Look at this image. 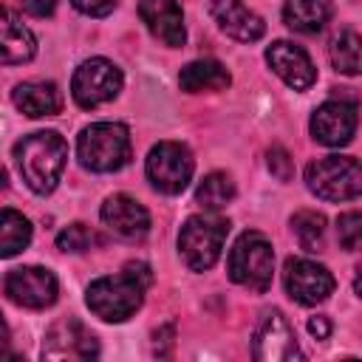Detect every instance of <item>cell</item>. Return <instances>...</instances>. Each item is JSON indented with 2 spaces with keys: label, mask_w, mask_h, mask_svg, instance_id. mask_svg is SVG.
Returning <instances> with one entry per match:
<instances>
[{
  "label": "cell",
  "mask_w": 362,
  "mask_h": 362,
  "mask_svg": "<svg viewBox=\"0 0 362 362\" xmlns=\"http://www.w3.org/2000/svg\"><path fill=\"white\" fill-rule=\"evenodd\" d=\"M150 283H153L150 266L141 260H130L119 274L93 280L88 286L85 303L105 322H124L141 308L144 291L150 288Z\"/></svg>",
  "instance_id": "cell-1"
},
{
  "label": "cell",
  "mask_w": 362,
  "mask_h": 362,
  "mask_svg": "<svg viewBox=\"0 0 362 362\" xmlns=\"http://www.w3.org/2000/svg\"><path fill=\"white\" fill-rule=\"evenodd\" d=\"M14 158H17V170L23 175V181L45 195L57 187L65 161H68V144L57 130H37L23 136L14 144Z\"/></svg>",
  "instance_id": "cell-2"
},
{
  "label": "cell",
  "mask_w": 362,
  "mask_h": 362,
  "mask_svg": "<svg viewBox=\"0 0 362 362\" xmlns=\"http://www.w3.org/2000/svg\"><path fill=\"white\" fill-rule=\"evenodd\" d=\"M76 156L90 173H116L130 161V133L119 122H96L79 133Z\"/></svg>",
  "instance_id": "cell-3"
},
{
  "label": "cell",
  "mask_w": 362,
  "mask_h": 362,
  "mask_svg": "<svg viewBox=\"0 0 362 362\" xmlns=\"http://www.w3.org/2000/svg\"><path fill=\"white\" fill-rule=\"evenodd\" d=\"M229 235V221L221 215H192L184 221L178 232V252L187 269L206 272L218 263L223 240Z\"/></svg>",
  "instance_id": "cell-4"
},
{
  "label": "cell",
  "mask_w": 362,
  "mask_h": 362,
  "mask_svg": "<svg viewBox=\"0 0 362 362\" xmlns=\"http://www.w3.org/2000/svg\"><path fill=\"white\" fill-rule=\"evenodd\" d=\"M305 184L317 198L351 201L362 195V161L351 156H322L305 167Z\"/></svg>",
  "instance_id": "cell-5"
},
{
  "label": "cell",
  "mask_w": 362,
  "mask_h": 362,
  "mask_svg": "<svg viewBox=\"0 0 362 362\" xmlns=\"http://www.w3.org/2000/svg\"><path fill=\"white\" fill-rule=\"evenodd\" d=\"M229 277L249 288V291H257L263 294L269 286H272V277H274V252H272V243L266 240V235L260 232H243L232 252H229Z\"/></svg>",
  "instance_id": "cell-6"
},
{
  "label": "cell",
  "mask_w": 362,
  "mask_h": 362,
  "mask_svg": "<svg viewBox=\"0 0 362 362\" xmlns=\"http://www.w3.org/2000/svg\"><path fill=\"white\" fill-rule=\"evenodd\" d=\"M195 170L192 153L181 141H158L147 156V178L164 195H178L187 189Z\"/></svg>",
  "instance_id": "cell-7"
},
{
  "label": "cell",
  "mask_w": 362,
  "mask_h": 362,
  "mask_svg": "<svg viewBox=\"0 0 362 362\" xmlns=\"http://www.w3.org/2000/svg\"><path fill=\"white\" fill-rule=\"evenodd\" d=\"M119 90H122V71L105 57L85 59L74 71L71 96L79 107H99V105L116 99Z\"/></svg>",
  "instance_id": "cell-8"
},
{
  "label": "cell",
  "mask_w": 362,
  "mask_h": 362,
  "mask_svg": "<svg viewBox=\"0 0 362 362\" xmlns=\"http://www.w3.org/2000/svg\"><path fill=\"white\" fill-rule=\"evenodd\" d=\"M6 297L23 308H48L57 303V294H59V286H57V277L54 272L42 269V266H20V269H11L6 274Z\"/></svg>",
  "instance_id": "cell-9"
},
{
  "label": "cell",
  "mask_w": 362,
  "mask_h": 362,
  "mask_svg": "<svg viewBox=\"0 0 362 362\" xmlns=\"http://www.w3.org/2000/svg\"><path fill=\"white\" fill-rule=\"evenodd\" d=\"M283 283L291 300L300 305H317L334 291V277L325 266L308 257H288L283 269Z\"/></svg>",
  "instance_id": "cell-10"
},
{
  "label": "cell",
  "mask_w": 362,
  "mask_h": 362,
  "mask_svg": "<svg viewBox=\"0 0 362 362\" xmlns=\"http://www.w3.org/2000/svg\"><path fill=\"white\" fill-rule=\"evenodd\" d=\"M252 354L257 362H291V359H303L300 348H297V337L294 328L288 325V320L280 311H266L255 339H252Z\"/></svg>",
  "instance_id": "cell-11"
},
{
  "label": "cell",
  "mask_w": 362,
  "mask_h": 362,
  "mask_svg": "<svg viewBox=\"0 0 362 362\" xmlns=\"http://www.w3.org/2000/svg\"><path fill=\"white\" fill-rule=\"evenodd\" d=\"M99 342L96 337L74 317L51 325L42 342V359H96Z\"/></svg>",
  "instance_id": "cell-12"
},
{
  "label": "cell",
  "mask_w": 362,
  "mask_h": 362,
  "mask_svg": "<svg viewBox=\"0 0 362 362\" xmlns=\"http://www.w3.org/2000/svg\"><path fill=\"white\" fill-rule=\"evenodd\" d=\"M356 130V105L345 99L322 102L311 116V136L325 147H342Z\"/></svg>",
  "instance_id": "cell-13"
},
{
  "label": "cell",
  "mask_w": 362,
  "mask_h": 362,
  "mask_svg": "<svg viewBox=\"0 0 362 362\" xmlns=\"http://www.w3.org/2000/svg\"><path fill=\"white\" fill-rule=\"evenodd\" d=\"M266 62H269L272 71H274L288 88H294V90H305V88H311L314 79H317V68H314L311 57H308L300 45H294V42H288V40L272 42V45L266 48Z\"/></svg>",
  "instance_id": "cell-14"
},
{
  "label": "cell",
  "mask_w": 362,
  "mask_h": 362,
  "mask_svg": "<svg viewBox=\"0 0 362 362\" xmlns=\"http://www.w3.org/2000/svg\"><path fill=\"white\" fill-rule=\"evenodd\" d=\"M105 226L122 240H141L150 232V212L130 195H110L102 204Z\"/></svg>",
  "instance_id": "cell-15"
},
{
  "label": "cell",
  "mask_w": 362,
  "mask_h": 362,
  "mask_svg": "<svg viewBox=\"0 0 362 362\" xmlns=\"http://www.w3.org/2000/svg\"><path fill=\"white\" fill-rule=\"evenodd\" d=\"M139 17L147 31L167 48H181L187 40L184 14L175 0H139Z\"/></svg>",
  "instance_id": "cell-16"
},
{
  "label": "cell",
  "mask_w": 362,
  "mask_h": 362,
  "mask_svg": "<svg viewBox=\"0 0 362 362\" xmlns=\"http://www.w3.org/2000/svg\"><path fill=\"white\" fill-rule=\"evenodd\" d=\"M209 11L221 25V31H226L238 42H255L266 31V23L243 0H212Z\"/></svg>",
  "instance_id": "cell-17"
},
{
  "label": "cell",
  "mask_w": 362,
  "mask_h": 362,
  "mask_svg": "<svg viewBox=\"0 0 362 362\" xmlns=\"http://www.w3.org/2000/svg\"><path fill=\"white\" fill-rule=\"evenodd\" d=\"M0 59L3 65H17V62H28L37 54V40L31 34L28 25H23V20L11 11L3 8V23H0Z\"/></svg>",
  "instance_id": "cell-18"
},
{
  "label": "cell",
  "mask_w": 362,
  "mask_h": 362,
  "mask_svg": "<svg viewBox=\"0 0 362 362\" xmlns=\"http://www.w3.org/2000/svg\"><path fill=\"white\" fill-rule=\"evenodd\" d=\"M11 99L31 119L54 116L62 107V96H59V90H57L54 82H20L14 88V96Z\"/></svg>",
  "instance_id": "cell-19"
},
{
  "label": "cell",
  "mask_w": 362,
  "mask_h": 362,
  "mask_svg": "<svg viewBox=\"0 0 362 362\" xmlns=\"http://www.w3.org/2000/svg\"><path fill=\"white\" fill-rule=\"evenodd\" d=\"M232 82L229 71L215 59H195L181 68L178 85L187 93H204V90H226Z\"/></svg>",
  "instance_id": "cell-20"
},
{
  "label": "cell",
  "mask_w": 362,
  "mask_h": 362,
  "mask_svg": "<svg viewBox=\"0 0 362 362\" xmlns=\"http://www.w3.org/2000/svg\"><path fill=\"white\" fill-rule=\"evenodd\" d=\"M283 20L300 34H317L331 20V0H286Z\"/></svg>",
  "instance_id": "cell-21"
},
{
  "label": "cell",
  "mask_w": 362,
  "mask_h": 362,
  "mask_svg": "<svg viewBox=\"0 0 362 362\" xmlns=\"http://www.w3.org/2000/svg\"><path fill=\"white\" fill-rule=\"evenodd\" d=\"M331 65L339 74L356 76L362 74V34H356L354 28H342L334 40H331Z\"/></svg>",
  "instance_id": "cell-22"
},
{
  "label": "cell",
  "mask_w": 362,
  "mask_h": 362,
  "mask_svg": "<svg viewBox=\"0 0 362 362\" xmlns=\"http://www.w3.org/2000/svg\"><path fill=\"white\" fill-rule=\"evenodd\" d=\"M28 243H31V223L14 209H3V215H0V255L14 257Z\"/></svg>",
  "instance_id": "cell-23"
},
{
  "label": "cell",
  "mask_w": 362,
  "mask_h": 362,
  "mask_svg": "<svg viewBox=\"0 0 362 362\" xmlns=\"http://www.w3.org/2000/svg\"><path fill=\"white\" fill-rule=\"evenodd\" d=\"M232 198H235V181L226 173H209V175H204V181L195 189V201L204 209H209V212L223 209Z\"/></svg>",
  "instance_id": "cell-24"
},
{
  "label": "cell",
  "mask_w": 362,
  "mask_h": 362,
  "mask_svg": "<svg viewBox=\"0 0 362 362\" xmlns=\"http://www.w3.org/2000/svg\"><path fill=\"white\" fill-rule=\"evenodd\" d=\"M291 229L297 235V243L305 252H322L325 246V215L314 209H300L291 218Z\"/></svg>",
  "instance_id": "cell-25"
},
{
  "label": "cell",
  "mask_w": 362,
  "mask_h": 362,
  "mask_svg": "<svg viewBox=\"0 0 362 362\" xmlns=\"http://www.w3.org/2000/svg\"><path fill=\"white\" fill-rule=\"evenodd\" d=\"M337 240L345 252H362V212H342L337 218Z\"/></svg>",
  "instance_id": "cell-26"
},
{
  "label": "cell",
  "mask_w": 362,
  "mask_h": 362,
  "mask_svg": "<svg viewBox=\"0 0 362 362\" xmlns=\"http://www.w3.org/2000/svg\"><path fill=\"white\" fill-rule=\"evenodd\" d=\"M93 243V232L85 223H71L57 235V249L62 252H85Z\"/></svg>",
  "instance_id": "cell-27"
},
{
  "label": "cell",
  "mask_w": 362,
  "mask_h": 362,
  "mask_svg": "<svg viewBox=\"0 0 362 362\" xmlns=\"http://www.w3.org/2000/svg\"><path fill=\"white\" fill-rule=\"evenodd\" d=\"M269 170H272L274 178H280V181H291V175H294V161H291V156H288L286 147L274 144V147L269 150Z\"/></svg>",
  "instance_id": "cell-28"
},
{
  "label": "cell",
  "mask_w": 362,
  "mask_h": 362,
  "mask_svg": "<svg viewBox=\"0 0 362 362\" xmlns=\"http://www.w3.org/2000/svg\"><path fill=\"white\" fill-rule=\"evenodd\" d=\"M71 3H74L76 11H82L88 17H105V14H110L116 8L119 0H71Z\"/></svg>",
  "instance_id": "cell-29"
},
{
  "label": "cell",
  "mask_w": 362,
  "mask_h": 362,
  "mask_svg": "<svg viewBox=\"0 0 362 362\" xmlns=\"http://www.w3.org/2000/svg\"><path fill=\"white\" fill-rule=\"evenodd\" d=\"M20 3H23V8H25L28 14H34V17H51L54 8H57V0H20Z\"/></svg>",
  "instance_id": "cell-30"
},
{
  "label": "cell",
  "mask_w": 362,
  "mask_h": 362,
  "mask_svg": "<svg viewBox=\"0 0 362 362\" xmlns=\"http://www.w3.org/2000/svg\"><path fill=\"white\" fill-rule=\"evenodd\" d=\"M308 331H311L317 339H328V334H331L328 317H311V320H308Z\"/></svg>",
  "instance_id": "cell-31"
},
{
  "label": "cell",
  "mask_w": 362,
  "mask_h": 362,
  "mask_svg": "<svg viewBox=\"0 0 362 362\" xmlns=\"http://www.w3.org/2000/svg\"><path fill=\"white\" fill-rule=\"evenodd\" d=\"M354 291L362 297V263L356 266V277H354Z\"/></svg>",
  "instance_id": "cell-32"
}]
</instances>
